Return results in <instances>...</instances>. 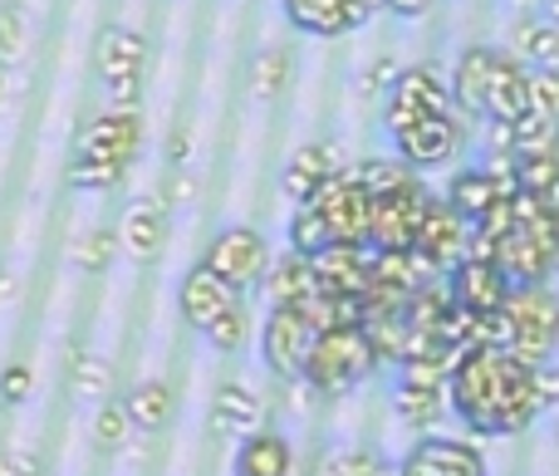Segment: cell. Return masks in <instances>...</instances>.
<instances>
[{
  "instance_id": "cell-13",
  "label": "cell",
  "mask_w": 559,
  "mask_h": 476,
  "mask_svg": "<svg viewBox=\"0 0 559 476\" xmlns=\"http://www.w3.org/2000/svg\"><path fill=\"white\" fill-rule=\"evenodd\" d=\"M344 172H348V153H344V147H338V143H309V147H299V153L289 157L285 192L295 197V202H309V197H314L329 177H344Z\"/></svg>"
},
{
  "instance_id": "cell-3",
  "label": "cell",
  "mask_w": 559,
  "mask_h": 476,
  "mask_svg": "<svg viewBox=\"0 0 559 476\" xmlns=\"http://www.w3.org/2000/svg\"><path fill=\"white\" fill-rule=\"evenodd\" d=\"M506 349L515 354L521 364L540 369L550 364L555 354V340H559V300L540 285H511V300H506Z\"/></svg>"
},
{
  "instance_id": "cell-29",
  "label": "cell",
  "mask_w": 559,
  "mask_h": 476,
  "mask_svg": "<svg viewBox=\"0 0 559 476\" xmlns=\"http://www.w3.org/2000/svg\"><path fill=\"white\" fill-rule=\"evenodd\" d=\"M393 408H397V418L413 423V428H432V423H442L447 398H442V389H427V383H403Z\"/></svg>"
},
{
  "instance_id": "cell-53",
  "label": "cell",
  "mask_w": 559,
  "mask_h": 476,
  "mask_svg": "<svg viewBox=\"0 0 559 476\" xmlns=\"http://www.w3.org/2000/svg\"><path fill=\"white\" fill-rule=\"evenodd\" d=\"M0 94H5V64H0Z\"/></svg>"
},
{
  "instance_id": "cell-52",
  "label": "cell",
  "mask_w": 559,
  "mask_h": 476,
  "mask_svg": "<svg viewBox=\"0 0 559 476\" xmlns=\"http://www.w3.org/2000/svg\"><path fill=\"white\" fill-rule=\"evenodd\" d=\"M540 5H545V20H555L559 25V0H540Z\"/></svg>"
},
{
  "instance_id": "cell-40",
  "label": "cell",
  "mask_w": 559,
  "mask_h": 476,
  "mask_svg": "<svg viewBox=\"0 0 559 476\" xmlns=\"http://www.w3.org/2000/svg\"><path fill=\"white\" fill-rule=\"evenodd\" d=\"M531 108L535 114L559 118V69H540V74H531Z\"/></svg>"
},
{
  "instance_id": "cell-41",
  "label": "cell",
  "mask_w": 559,
  "mask_h": 476,
  "mask_svg": "<svg viewBox=\"0 0 559 476\" xmlns=\"http://www.w3.org/2000/svg\"><path fill=\"white\" fill-rule=\"evenodd\" d=\"M397 74H403V69H397V59H393V55H378L373 64H368V74H364V94L393 88V84H397Z\"/></svg>"
},
{
  "instance_id": "cell-36",
  "label": "cell",
  "mask_w": 559,
  "mask_h": 476,
  "mask_svg": "<svg viewBox=\"0 0 559 476\" xmlns=\"http://www.w3.org/2000/svg\"><path fill=\"white\" fill-rule=\"evenodd\" d=\"M128 163H118V157H98V153H79L74 167H69V182L84 187V192H98V187H114L118 177H123Z\"/></svg>"
},
{
  "instance_id": "cell-51",
  "label": "cell",
  "mask_w": 559,
  "mask_h": 476,
  "mask_svg": "<svg viewBox=\"0 0 559 476\" xmlns=\"http://www.w3.org/2000/svg\"><path fill=\"white\" fill-rule=\"evenodd\" d=\"M545 206H550V216H555V226H559V182L545 192Z\"/></svg>"
},
{
  "instance_id": "cell-49",
  "label": "cell",
  "mask_w": 559,
  "mask_h": 476,
  "mask_svg": "<svg viewBox=\"0 0 559 476\" xmlns=\"http://www.w3.org/2000/svg\"><path fill=\"white\" fill-rule=\"evenodd\" d=\"M20 295V281H15V271H0V305H10Z\"/></svg>"
},
{
  "instance_id": "cell-18",
  "label": "cell",
  "mask_w": 559,
  "mask_h": 476,
  "mask_svg": "<svg viewBox=\"0 0 559 476\" xmlns=\"http://www.w3.org/2000/svg\"><path fill=\"white\" fill-rule=\"evenodd\" d=\"M491 74H496V49L472 45L462 59H456L452 104H456V108H466V114H481V118H486V94H491Z\"/></svg>"
},
{
  "instance_id": "cell-19",
  "label": "cell",
  "mask_w": 559,
  "mask_h": 476,
  "mask_svg": "<svg viewBox=\"0 0 559 476\" xmlns=\"http://www.w3.org/2000/svg\"><path fill=\"white\" fill-rule=\"evenodd\" d=\"M212 423L222 432H241V438H251V432L265 428V398L255 389H246V383H222L212 398Z\"/></svg>"
},
{
  "instance_id": "cell-48",
  "label": "cell",
  "mask_w": 559,
  "mask_h": 476,
  "mask_svg": "<svg viewBox=\"0 0 559 476\" xmlns=\"http://www.w3.org/2000/svg\"><path fill=\"white\" fill-rule=\"evenodd\" d=\"M319 476H354V467H348V452H334V457L319 467Z\"/></svg>"
},
{
  "instance_id": "cell-5",
  "label": "cell",
  "mask_w": 559,
  "mask_h": 476,
  "mask_svg": "<svg viewBox=\"0 0 559 476\" xmlns=\"http://www.w3.org/2000/svg\"><path fill=\"white\" fill-rule=\"evenodd\" d=\"M309 206H314V212H324V222H329V231H334V241L364 246L368 231H373V192H368V187L358 182L354 172L329 177V182L319 187L314 197H309Z\"/></svg>"
},
{
  "instance_id": "cell-1",
  "label": "cell",
  "mask_w": 559,
  "mask_h": 476,
  "mask_svg": "<svg viewBox=\"0 0 559 476\" xmlns=\"http://www.w3.org/2000/svg\"><path fill=\"white\" fill-rule=\"evenodd\" d=\"M452 403L476 432H525L540 418L535 398V369L521 364L506 344H481L466 349L452 373Z\"/></svg>"
},
{
  "instance_id": "cell-30",
  "label": "cell",
  "mask_w": 559,
  "mask_h": 476,
  "mask_svg": "<svg viewBox=\"0 0 559 476\" xmlns=\"http://www.w3.org/2000/svg\"><path fill=\"white\" fill-rule=\"evenodd\" d=\"M324 246H334V231H329L324 212H314L309 202H299L295 222H289V251H299V255H319Z\"/></svg>"
},
{
  "instance_id": "cell-20",
  "label": "cell",
  "mask_w": 559,
  "mask_h": 476,
  "mask_svg": "<svg viewBox=\"0 0 559 476\" xmlns=\"http://www.w3.org/2000/svg\"><path fill=\"white\" fill-rule=\"evenodd\" d=\"M531 114V74L525 64H515L511 55H496V74H491V94H486V118H521Z\"/></svg>"
},
{
  "instance_id": "cell-14",
  "label": "cell",
  "mask_w": 559,
  "mask_h": 476,
  "mask_svg": "<svg viewBox=\"0 0 559 476\" xmlns=\"http://www.w3.org/2000/svg\"><path fill=\"white\" fill-rule=\"evenodd\" d=\"M397 476H486V462L472 442L456 438H432L403 462Z\"/></svg>"
},
{
  "instance_id": "cell-17",
  "label": "cell",
  "mask_w": 559,
  "mask_h": 476,
  "mask_svg": "<svg viewBox=\"0 0 559 476\" xmlns=\"http://www.w3.org/2000/svg\"><path fill=\"white\" fill-rule=\"evenodd\" d=\"M79 153H98V157H128L138 153V108H108L94 123L79 133Z\"/></svg>"
},
{
  "instance_id": "cell-50",
  "label": "cell",
  "mask_w": 559,
  "mask_h": 476,
  "mask_svg": "<svg viewBox=\"0 0 559 476\" xmlns=\"http://www.w3.org/2000/svg\"><path fill=\"white\" fill-rule=\"evenodd\" d=\"M173 202H192V177H177V182H173Z\"/></svg>"
},
{
  "instance_id": "cell-31",
  "label": "cell",
  "mask_w": 559,
  "mask_h": 476,
  "mask_svg": "<svg viewBox=\"0 0 559 476\" xmlns=\"http://www.w3.org/2000/svg\"><path fill=\"white\" fill-rule=\"evenodd\" d=\"M108 383H114V369H108L104 354L79 349L74 364H69V389H74L79 398H98V393H108Z\"/></svg>"
},
{
  "instance_id": "cell-11",
  "label": "cell",
  "mask_w": 559,
  "mask_h": 476,
  "mask_svg": "<svg viewBox=\"0 0 559 476\" xmlns=\"http://www.w3.org/2000/svg\"><path fill=\"white\" fill-rule=\"evenodd\" d=\"M452 300L462 310H506L511 300V281L496 261H481V255H466V261L452 265Z\"/></svg>"
},
{
  "instance_id": "cell-25",
  "label": "cell",
  "mask_w": 559,
  "mask_h": 476,
  "mask_svg": "<svg viewBox=\"0 0 559 476\" xmlns=\"http://www.w3.org/2000/svg\"><path fill=\"white\" fill-rule=\"evenodd\" d=\"M265 290H271L275 305H305L314 295V265H309V255L289 251L280 265H271L265 271Z\"/></svg>"
},
{
  "instance_id": "cell-43",
  "label": "cell",
  "mask_w": 559,
  "mask_h": 476,
  "mask_svg": "<svg viewBox=\"0 0 559 476\" xmlns=\"http://www.w3.org/2000/svg\"><path fill=\"white\" fill-rule=\"evenodd\" d=\"M138 94H143V74L108 79V104L114 108H138Z\"/></svg>"
},
{
  "instance_id": "cell-45",
  "label": "cell",
  "mask_w": 559,
  "mask_h": 476,
  "mask_svg": "<svg viewBox=\"0 0 559 476\" xmlns=\"http://www.w3.org/2000/svg\"><path fill=\"white\" fill-rule=\"evenodd\" d=\"M348 467H354V476H393V467L378 452H348Z\"/></svg>"
},
{
  "instance_id": "cell-55",
  "label": "cell",
  "mask_w": 559,
  "mask_h": 476,
  "mask_svg": "<svg viewBox=\"0 0 559 476\" xmlns=\"http://www.w3.org/2000/svg\"><path fill=\"white\" fill-rule=\"evenodd\" d=\"M555 438H559V423H555Z\"/></svg>"
},
{
  "instance_id": "cell-38",
  "label": "cell",
  "mask_w": 559,
  "mask_h": 476,
  "mask_svg": "<svg viewBox=\"0 0 559 476\" xmlns=\"http://www.w3.org/2000/svg\"><path fill=\"white\" fill-rule=\"evenodd\" d=\"M25 59V15L15 5L0 10V64L15 69Z\"/></svg>"
},
{
  "instance_id": "cell-12",
  "label": "cell",
  "mask_w": 559,
  "mask_h": 476,
  "mask_svg": "<svg viewBox=\"0 0 559 476\" xmlns=\"http://www.w3.org/2000/svg\"><path fill=\"white\" fill-rule=\"evenodd\" d=\"M285 15L305 35H348L373 15V0H285Z\"/></svg>"
},
{
  "instance_id": "cell-27",
  "label": "cell",
  "mask_w": 559,
  "mask_h": 476,
  "mask_svg": "<svg viewBox=\"0 0 559 476\" xmlns=\"http://www.w3.org/2000/svg\"><path fill=\"white\" fill-rule=\"evenodd\" d=\"M289 69H295V59H289V49H261V59H255V69H251V94H255V104H275L280 94L289 88Z\"/></svg>"
},
{
  "instance_id": "cell-28",
  "label": "cell",
  "mask_w": 559,
  "mask_h": 476,
  "mask_svg": "<svg viewBox=\"0 0 559 476\" xmlns=\"http://www.w3.org/2000/svg\"><path fill=\"white\" fill-rule=\"evenodd\" d=\"M515 49H521L525 64L559 69V25L555 20H525V25L515 29Z\"/></svg>"
},
{
  "instance_id": "cell-21",
  "label": "cell",
  "mask_w": 559,
  "mask_h": 476,
  "mask_svg": "<svg viewBox=\"0 0 559 476\" xmlns=\"http://www.w3.org/2000/svg\"><path fill=\"white\" fill-rule=\"evenodd\" d=\"M143 59H147V45L138 29L128 25H108L104 39H98V74L108 79H128V74H143Z\"/></svg>"
},
{
  "instance_id": "cell-6",
  "label": "cell",
  "mask_w": 559,
  "mask_h": 476,
  "mask_svg": "<svg viewBox=\"0 0 559 476\" xmlns=\"http://www.w3.org/2000/svg\"><path fill=\"white\" fill-rule=\"evenodd\" d=\"M309 344H314V330H309L305 310L299 305H275L271 320L261 330V349H265V369L285 383L305 379V359H309Z\"/></svg>"
},
{
  "instance_id": "cell-39",
  "label": "cell",
  "mask_w": 559,
  "mask_h": 476,
  "mask_svg": "<svg viewBox=\"0 0 559 476\" xmlns=\"http://www.w3.org/2000/svg\"><path fill=\"white\" fill-rule=\"evenodd\" d=\"M69 255H74V265H84V271H104L108 255H114V236L108 231H84Z\"/></svg>"
},
{
  "instance_id": "cell-8",
  "label": "cell",
  "mask_w": 559,
  "mask_h": 476,
  "mask_svg": "<svg viewBox=\"0 0 559 476\" xmlns=\"http://www.w3.org/2000/svg\"><path fill=\"white\" fill-rule=\"evenodd\" d=\"M206 265H212L216 275H226L236 290H251V285H261L265 271H271V246H265L261 231H251V226H231V231H222L206 246Z\"/></svg>"
},
{
  "instance_id": "cell-35",
  "label": "cell",
  "mask_w": 559,
  "mask_h": 476,
  "mask_svg": "<svg viewBox=\"0 0 559 476\" xmlns=\"http://www.w3.org/2000/svg\"><path fill=\"white\" fill-rule=\"evenodd\" d=\"M550 147H559V118L535 108L515 118V153H550Z\"/></svg>"
},
{
  "instance_id": "cell-23",
  "label": "cell",
  "mask_w": 559,
  "mask_h": 476,
  "mask_svg": "<svg viewBox=\"0 0 559 476\" xmlns=\"http://www.w3.org/2000/svg\"><path fill=\"white\" fill-rule=\"evenodd\" d=\"M501 197H506V192H501V182H496V177L486 172V167H466V172L452 182V192H447V202H452L456 212H462L466 222L476 226L486 212H491L496 202H501Z\"/></svg>"
},
{
  "instance_id": "cell-10",
  "label": "cell",
  "mask_w": 559,
  "mask_h": 476,
  "mask_svg": "<svg viewBox=\"0 0 559 476\" xmlns=\"http://www.w3.org/2000/svg\"><path fill=\"white\" fill-rule=\"evenodd\" d=\"M314 265V290L319 295H338V300H364L368 281H373V255L354 241H334L319 255H309Z\"/></svg>"
},
{
  "instance_id": "cell-46",
  "label": "cell",
  "mask_w": 559,
  "mask_h": 476,
  "mask_svg": "<svg viewBox=\"0 0 559 476\" xmlns=\"http://www.w3.org/2000/svg\"><path fill=\"white\" fill-rule=\"evenodd\" d=\"M5 476H39V457L29 448H15L5 457Z\"/></svg>"
},
{
  "instance_id": "cell-15",
  "label": "cell",
  "mask_w": 559,
  "mask_h": 476,
  "mask_svg": "<svg viewBox=\"0 0 559 476\" xmlns=\"http://www.w3.org/2000/svg\"><path fill=\"white\" fill-rule=\"evenodd\" d=\"M236 300H241V290H236L226 275H216L206 261L182 281V314H187V324H197V330H206V324H212L216 314L231 310Z\"/></svg>"
},
{
  "instance_id": "cell-33",
  "label": "cell",
  "mask_w": 559,
  "mask_h": 476,
  "mask_svg": "<svg viewBox=\"0 0 559 476\" xmlns=\"http://www.w3.org/2000/svg\"><path fill=\"white\" fill-rule=\"evenodd\" d=\"M348 172H354L373 197H383V192H393V187L413 182V172H407L403 157H364V163L348 167Z\"/></svg>"
},
{
  "instance_id": "cell-37",
  "label": "cell",
  "mask_w": 559,
  "mask_h": 476,
  "mask_svg": "<svg viewBox=\"0 0 559 476\" xmlns=\"http://www.w3.org/2000/svg\"><path fill=\"white\" fill-rule=\"evenodd\" d=\"M128 432H133V418H128L123 403H108V408L94 418V442H98V452H123Z\"/></svg>"
},
{
  "instance_id": "cell-7",
  "label": "cell",
  "mask_w": 559,
  "mask_h": 476,
  "mask_svg": "<svg viewBox=\"0 0 559 476\" xmlns=\"http://www.w3.org/2000/svg\"><path fill=\"white\" fill-rule=\"evenodd\" d=\"M466 246H472V222L452 202H427L423 231H417V246H413L423 271L427 275L452 271L456 261H466Z\"/></svg>"
},
{
  "instance_id": "cell-22",
  "label": "cell",
  "mask_w": 559,
  "mask_h": 476,
  "mask_svg": "<svg viewBox=\"0 0 559 476\" xmlns=\"http://www.w3.org/2000/svg\"><path fill=\"white\" fill-rule=\"evenodd\" d=\"M295 457H289V442L275 432H251L236 452V476H289Z\"/></svg>"
},
{
  "instance_id": "cell-2",
  "label": "cell",
  "mask_w": 559,
  "mask_h": 476,
  "mask_svg": "<svg viewBox=\"0 0 559 476\" xmlns=\"http://www.w3.org/2000/svg\"><path fill=\"white\" fill-rule=\"evenodd\" d=\"M378 369V349L368 340L364 324H338V330H319L305 359V383L324 398L358 389L368 373Z\"/></svg>"
},
{
  "instance_id": "cell-44",
  "label": "cell",
  "mask_w": 559,
  "mask_h": 476,
  "mask_svg": "<svg viewBox=\"0 0 559 476\" xmlns=\"http://www.w3.org/2000/svg\"><path fill=\"white\" fill-rule=\"evenodd\" d=\"M535 398H540L545 413L559 408V369L555 364H540V369H535Z\"/></svg>"
},
{
  "instance_id": "cell-16",
  "label": "cell",
  "mask_w": 559,
  "mask_h": 476,
  "mask_svg": "<svg viewBox=\"0 0 559 476\" xmlns=\"http://www.w3.org/2000/svg\"><path fill=\"white\" fill-rule=\"evenodd\" d=\"M163 236H167V197H138L123 212V226H118L123 251L133 261H153L163 251Z\"/></svg>"
},
{
  "instance_id": "cell-9",
  "label": "cell",
  "mask_w": 559,
  "mask_h": 476,
  "mask_svg": "<svg viewBox=\"0 0 559 476\" xmlns=\"http://www.w3.org/2000/svg\"><path fill=\"white\" fill-rule=\"evenodd\" d=\"M466 143V128L456 114H423L413 128L397 133V157L407 167H442L462 153Z\"/></svg>"
},
{
  "instance_id": "cell-34",
  "label": "cell",
  "mask_w": 559,
  "mask_h": 476,
  "mask_svg": "<svg viewBox=\"0 0 559 476\" xmlns=\"http://www.w3.org/2000/svg\"><path fill=\"white\" fill-rule=\"evenodd\" d=\"M202 334H206V340H212V344H216V349H222V354H236V349H246V340H251V310H246V305L236 300L231 310H226V314H216V320L206 324Z\"/></svg>"
},
{
  "instance_id": "cell-4",
  "label": "cell",
  "mask_w": 559,
  "mask_h": 476,
  "mask_svg": "<svg viewBox=\"0 0 559 476\" xmlns=\"http://www.w3.org/2000/svg\"><path fill=\"white\" fill-rule=\"evenodd\" d=\"M427 202H432V197L423 192L417 177L403 187H393V192L373 197V231H368V241H373L378 251H413L417 231H423Z\"/></svg>"
},
{
  "instance_id": "cell-32",
  "label": "cell",
  "mask_w": 559,
  "mask_h": 476,
  "mask_svg": "<svg viewBox=\"0 0 559 476\" xmlns=\"http://www.w3.org/2000/svg\"><path fill=\"white\" fill-rule=\"evenodd\" d=\"M515 182H521V192H550L559 182V147L550 153H515Z\"/></svg>"
},
{
  "instance_id": "cell-26",
  "label": "cell",
  "mask_w": 559,
  "mask_h": 476,
  "mask_svg": "<svg viewBox=\"0 0 559 476\" xmlns=\"http://www.w3.org/2000/svg\"><path fill=\"white\" fill-rule=\"evenodd\" d=\"M393 98L427 108V114H452V88H447L442 79H437V69H432V64H423V69H403V74H397V84H393Z\"/></svg>"
},
{
  "instance_id": "cell-24",
  "label": "cell",
  "mask_w": 559,
  "mask_h": 476,
  "mask_svg": "<svg viewBox=\"0 0 559 476\" xmlns=\"http://www.w3.org/2000/svg\"><path fill=\"white\" fill-rule=\"evenodd\" d=\"M123 408H128V418H133L138 432H157V428H167V418H173V389H167L163 379H143L128 389Z\"/></svg>"
},
{
  "instance_id": "cell-42",
  "label": "cell",
  "mask_w": 559,
  "mask_h": 476,
  "mask_svg": "<svg viewBox=\"0 0 559 476\" xmlns=\"http://www.w3.org/2000/svg\"><path fill=\"white\" fill-rule=\"evenodd\" d=\"M0 398L5 403H25L29 398V369L25 364H10V369L0 373Z\"/></svg>"
},
{
  "instance_id": "cell-54",
  "label": "cell",
  "mask_w": 559,
  "mask_h": 476,
  "mask_svg": "<svg viewBox=\"0 0 559 476\" xmlns=\"http://www.w3.org/2000/svg\"><path fill=\"white\" fill-rule=\"evenodd\" d=\"M0 476H5V457H0Z\"/></svg>"
},
{
  "instance_id": "cell-47",
  "label": "cell",
  "mask_w": 559,
  "mask_h": 476,
  "mask_svg": "<svg viewBox=\"0 0 559 476\" xmlns=\"http://www.w3.org/2000/svg\"><path fill=\"white\" fill-rule=\"evenodd\" d=\"M427 5H432V0H388V10H393V15H403V20L427 15Z\"/></svg>"
}]
</instances>
